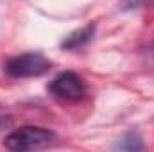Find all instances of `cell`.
<instances>
[{
  "mask_svg": "<svg viewBox=\"0 0 154 152\" xmlns=\"http://www.w3.org/2000/svg\"><path fill=\"white\" fill-rule=\"evenodd\" d=\"M56 141V134L48 129L43 127H20L16 131H13L11 134H7V138L4 140L5 149L14 152H23V150H38L45 149L48 145H52Z\"/></svg>",
  "mask_w": 154,
  "mask_h": 152,
  "instance_id": "obj_1",
  "label": "cell"
},
{
  "mask_svg": "<svg viewBox=\"0 0 154 152\" xmlns=\"http://www.w3.org/2000/svg\"><path fill=\"white\" fill-rule=\"evenodd\" d=\"M5 74L16 79L39 77L50 70V61L38 52H27L22 56H14L5 63Z\"/></svg>",
  "mask_w": 154,
  "mask_h": 152,
  "instance_id": "obj_2",
  "label": "cell"
},
{
  "mask_svg": "<svg viewBox=\"0 0 154 152\" xmlns=\"http://www.w3.org/2000/svg\"><path fill=\"white\" fill-rule=\"evenodd\" d=\"M48 90L56 99L68 100V102H77L86 95L84 81L74 72H63L57 77H54Z\"/></svg>",
  "mask_w": 154,
  "mask_h": 152,
  "instance_id": "obj_3",
  "label": "cell"
},
{
  "mask_svg": "<svg viewBox=\"0 0 154 152\" xmlns=\"http://www.w3.org/2000/svg\"><path fill=\"white\" fill-rule=\"evenodd\" d=\"M93 32H95V27H93L91 23H90V25H86V27H82V29H79L77 32L70 34L68 38L63 41V48L72 50V48H79V47L86 45L90 39L93 38Z\"/></svg>",
  "mask_w": 154,
  "mask_h": 152,
  "instance_id": "obj_4",
  "label": "cell"
},
{
  "mask_svg": "<svg viewBox=\"0 0 154 152\" xmlns=\"http://www.w3.org/2000/svg\"><path fill=\"white\" fill-rule=\"evenodd\" d=\"M118 147L125 150H136V149H142V141L138 138H124V141L118 143Z\"/></svg>",
  "mask_w": 154,
  "mask_h": 152,
  "instance_id": "obj_5",
  "label": "cell"
},
{
  "mask_svg": "<svg viewBox=\"0 0 154 152\" xmlns=\"http://www.w3.org/2000/svg\"><path fill=\"white\" fill-rule=\"evenodd\" d=\"M154 4V0H122V5L125 9H138V7H145Z\"/></svg>",
  "mask_w": 154,
  "mask_h": 152,
  "instance_id": "obj_6",
  "label": "cell"
},
{
  "mask_svg": "<svg viewBox=\"0 0 154 152\" xmlns=\"http://www.w3.org/2000/svg\"><path fill=\"white\" fill-rule=\"evenodd\" d=\"M7 122H9V116H5V114H2L0 113V131L7 125Z\"/></svg>",
  "mask_w": 154,
  "mask_h": 152,
  "instance_id": "obj_7",
  "label": "cell"
}]
</instances>
